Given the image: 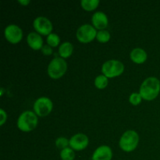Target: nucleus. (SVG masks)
Instances as JSON below:
<instances>
[{
  "mask_svg": "<svg viewBox=\"0 0 160 160\" xmlns=\"http://www.w3.org/2000/svg\"><path fill=\"white\" fill-rule=\"evenodd\" d=\"M28 45L34 50H41L43 45V38L37 32H31L27 37Z\"/></svg>",
  "mask_w": 160,
  "mask_h": 160,
  "instance_id": "nucleus-13",
  "label": "nucleus"
},
{
  "mask_svg": "<svg viewBox=\"0 0 160 160\" xmlns=\"http://www.w3.org/2000/svg\"><path fill=\"white\" fill-rule=\"evenodd\" d=\"M18 2L20 3V4H22L23 6H28V5L31 2H30L29 0H25V1L24 0H20V1H18Z\"/></svg>",
  "mask_w": 160,
  "mask_h": 160,
  "instance_id": "nucleus-25",
  "label": "nucleus"
},
{
  "mask_svg": "<svg viewBox=\"0 0 160 160\" xmlns=\"http://www.w3.org/2000/svg\"><path fill=\"white\" fill-rule=\"evenodd\" d=\"M41 50H42V52L43 53L45 56H50V55L52 54V52H53L52 48V47L49 46L48 45H44Z\"/></svg>",
  "mask_w": 160,
  "mask_h": 160,
  "instance_id": "nucleus-23",
  "label": "nucleus"
},
{
  "mask_svg": "<svg viewBox=\"0 0 160 160\" xmlns=\"http://www.w3.org/2000/svg\"><path fill=\"white\" fill-rule=\"evenodd\" d=\"M5 38L12 44H17L22 40L23 31L21 28L16 24H9L4 30Z\"/></svg>",
  "mask_w": 160,
  "mask_h": 160,
  "instance_id": "nucleus-9",
  "label": "nucleus"
},
{
  "mask_svg": "<svg viewBox=\"0 0 160 160\" xmlns=\"http://www.w3.org/2000/svg\"><path fill=\"white\" fill-rule=\"evenodd\" d=\"M108 85V78L105 75H98L95 79V86L98 89H104Z\"/></svg>",
  "mask_w": 160,
  "mask_h": 160,
  "instance_id": "nucleus-18",
  "label": "nucleus"
},
{
  "mask_svg": "<svg viewBox=\"0 0 160 160\" xmlns=\"http://www.w3.org/2000/svg\"><path fill=\"white\" fill-rule=\"evenodd\" d=\"M111 35L110 33L106 30H101V31H98L96 36V39L98 42H101V43H106L108 42L110 39Z\"/></svg>",
  "mask_w": 160,
  "mask_h": 160,
  "instance_id": "nucleus-20",
  "label": "nucleus"
},
{
  "mask_svg": "<svg viewBox=\"0 0 160 160\" xmlns=\"http://www.w3.org/2000/svg\"><path fill=\"white\" fill-rule=\"evenodd\" d=\"M160 92V81L157 78L150 77L142 82L139 93L142 98L146 101L154 100Z\"/></svg>",
  "mask_w": 160,
  "mask_h": 160,
  "instance_id": "nucleus-1",
  "label": "nucleus"
},
{
  "mask_svg": "<svg viewBox=\"0 0 160 160\" xmlns=\"http://www.w3.org/2000/svg\"><path fill=\"white\" fill-rule=\"evenodd\" d=\"M124 71V65L117 59H110L102 64V72L108 78H113L121 75Z\"/></svg>",
  "mask_w": 160,
  "mask_h": 160,
  "instance_id": "nucleus-5",
  "label": "nucleus"
},
{
  "mask_svg": "<svg viewBox=\"0 0 160 160\" xmlns=\"http://www.w3.org/2000/svg\"><path fill=\"white\" fill-rule=\"evenodd\" d=\"M89 144V139L84 134L78 133L72 136L70 139V147L75 151H82L85 149Z\"/></svg>",
  "mask_w": 160,
  "mask_h": 160,
  "instance_id": "nucleus-10",
  "label": "nucleus"
},
{
  "mask_svg": "<svg viewBox=\"0 0 160 160\" xmlns=\"http://www.w3.org/2000/svg\"><path fill=\"white\" fill-rule=\"evenodd\" d=\"M139 142V135L135 131L129 130L125 131L119 142V145L123 152H131L138 147Z\"/></svg>",
  "mask_w": 160,
  "mask_h": 160,
  "instance_id": "nucleus-3",
  "label": "nucleus"
},
{
  "mask_svg": "<svg viewBox=\"0 0 160 160\" xmlns=\"http://www.w3.org/2000/svg\"><path fill=\"white\" fill-rule=\"evenodd\" d=\"M81 7L87 11H92L99 5L98 0H82L81 2Z\"/></svg>",
  "mask_w": 160,
  "mask_h": 160,
  "instance_id": "nucleus-16",
  "label": "nucleus"
},
{
  "mask_svg": "<svg viewBox=\"0 0 160 160\" xmlns=\"http://www.w3.org/2000/svg\"><path fill=\"white\" fill-rule=\"evenodd\" d=\"M34 30L42 35H49L53 29L52 23L45 17H38L33 21Z\"/></svg>",
  "mask_w": 160,
  "mask_h": 160,
  "instance_id": "nucleus-8",
  "label": "nucleus"
},
{
  "mask_svg": "<svg viewBox=\"0 0 160 160\" xmlns=\"http://www.w3.org/2000/svg\"><path fill=\"white\" fill-rule=\"evenodd\" d=\"M92 23L96 29L101 31V30H104L108 26L109 20L105 12H102V11H98L92 15Z\"/></svg>",
  "mask_w": 160,
  "mask_h": 160,
  "instance_id": "nucleus-12",
  "label": "nucleus"
},
{
  "mask_svg": "<svg viewBox=\"0 0 160 160\" xmlns=\"http://www.w3.org/2000/svg\"><path fill=\"white\" fill-rule=\"evenodd\" d=\"M73 51V46L70 42H62L59 47V55L62 59L69 58L72 55Z\"/></svg>",
  "mask_w": 160,
  "mask_h": 160,
  "instance_id": "nucleus-15",
  "label": "nucleus"
},
{
  "mask_svg": "<svg viewBox=\"0 0 160 160\" xmlns=\"http://www.w3.org/2000/svg\"><path fill=\"white\" fill-rule=\"evenodd\" d=\"M67 70V63L65 59L61 57H55L48 64L47 72L51 78L59 79L65 74Z\"/></svg>",
  "mask_w": 160,
  "mask_h": 160,
  "instance_id": "nucleus-4",
  "label": "nucleus"
},
{
  "mask_svg": "<svg viewBox=\"0 0 160 160\" xmlns=\"http://www.w3.org/2000/svg\"><path fill=\"white\" fill-rule=\"evenodd\" d=\"M47 44H48L49 46L52 47H56L59 45L60 43V38L58 34H55V33H51L49 35L47 36Z\"/></svg>",
  "mask_w": 160,
  "mask_h": 160,
  "instance_id": "nucleus-19",
  "label": "nucleus"
},
{
  "mask_svg": "<svg viewBox=\"0 0 160 160\" xmlns=\"http://www.w3.org/2000/svg\"><path fill=\"white\" fill-rule=\"evenodd\" d=\"M60 158L62 160H74L75 152L70 147L63 148L60 152Z\"/></svg>",
  "mask_w": 160,
  "mask_h": 160,
  "instance_id": "nucleus-17",
  "label": "nucleus"
},
{
  "mask_svg": "<svg viewBox=\"0 0 160 160\" xmlns=\"http://www.w3.org/2000/svg\"><path fill=\"white\" fill-rule=\"evenodd\" d=\"M112 158V151L108 145H101L93 152L92 160H111Z\"/></svg>",
  "mask_w": 160,
  "mask_h": 160,
  "instance_id": "nucleus-11",
  "label": "nucleus"
},
{
  "mask_svg": "<svg viewBox=\"0 0 160 160\" xmlns=\"http://www.w3.org/2000/svg\"><path fill=\"white\" fill-rule=\"evenodd\" d=\"M142 97L140 95V93H137V92H133L129 97V102L131 104H132L133 106H138V105L140 104L142 101Z\"/></svg>",
  "mask_w": 160,
  "mask_h": 160,
  "instance_id": "nucleus-21",
  "label": "nucleus"
},
{
  "mask_svg": "<svg viewBox=\"0 0 160 160\" xmlns=\"http://www.w3.org/2000/svg\"><path fill=\"white\" fill-rule=\"evenodd\" d=\"M56 145L59 148L63 149V148H67L68 145H70V140H68L67 138L59 137L56 140Z\"/></svg>",
  "mask_w": 160,
  "mask_h": 160,
  "instance_id": "nucleus-22",
  "label": "nucleus"
},
{
  "mask_svg": "<svg viewBox=\"0 0 160 160\" xmlns=\"http://www.w3.org/2000/svg\"><path fill=\"white\" fill-rule=\"evenodd\" d=\"M0 117H1V120H0V125L2 126L5 123H6V120H7V114L5 112L4 109H0Z\"/></svg>",
  "mask_w": 160,
  "mask_h": 160,
  "instance_id": "nucleus-24",
  "label": "nucleus"
},
{
  "mask_svg": "<svg viewBox=\"0 0 160 160\" xmlns=\"http://www.w3.org/2000/svg\"><path fill=\"white\" fill-rule=\"evenodd\" d=\"M53 104L48 97H40L34 103V112L39 117H45L52 112Z\"/></svg>",
  "mask_w": 160,
  "mask_h": 160,
  "instance_id": "nucleus-7",
  "label": "nucleus"
},
{
  "mask_svg": "<svg viewBox=\"0 0 160 160\" xmlns=\"http://www.w3.org/2000/svg\"><path fill=\"white\" fill-rule=\"evenodd\" d=\"M97 33L98 31L93 25L85 23L78 28L76 36L78 40L81 43H88L96 38Z\"/></svg>",
  "mask_w": 160,
  "mask_h": 160,
  "instance_id": "nucleus-6",
  "label": "nucleus"
},
{
  "mask_svg": "<svg viewBox=\"0 0 160 160\" xmlns=\"http://www.w3.org/2000/svg\"><path fill=\"white\" fill-rule=\"evenodd\" d=\"M130 57L131 59L137 64H142L147 60V53L143 48H135L131 50L130 53Z\"/></svg>",
  "mask_w": 160,
  "mask_h": 160,
  "instance_id": "nucleus-14",
  "label": "nucleus"
},
{
  "mask_svg": "<svg viewBox=\"0 0 160 160\" xmlns=\"http://www.w3.org/2000/svg\"><path fill=\"white\" fill-rule=\"evenodd\" d=\"M38 123V116L32 111L27 110L22 112L17 119V128L23 132H30L36 128Z\"/></svg>",
  "mask_w": 160,
  "mask_h": 160,
  "instance_id": "nucleus-2",
  "label": "nucleus"
}]
</instances>
